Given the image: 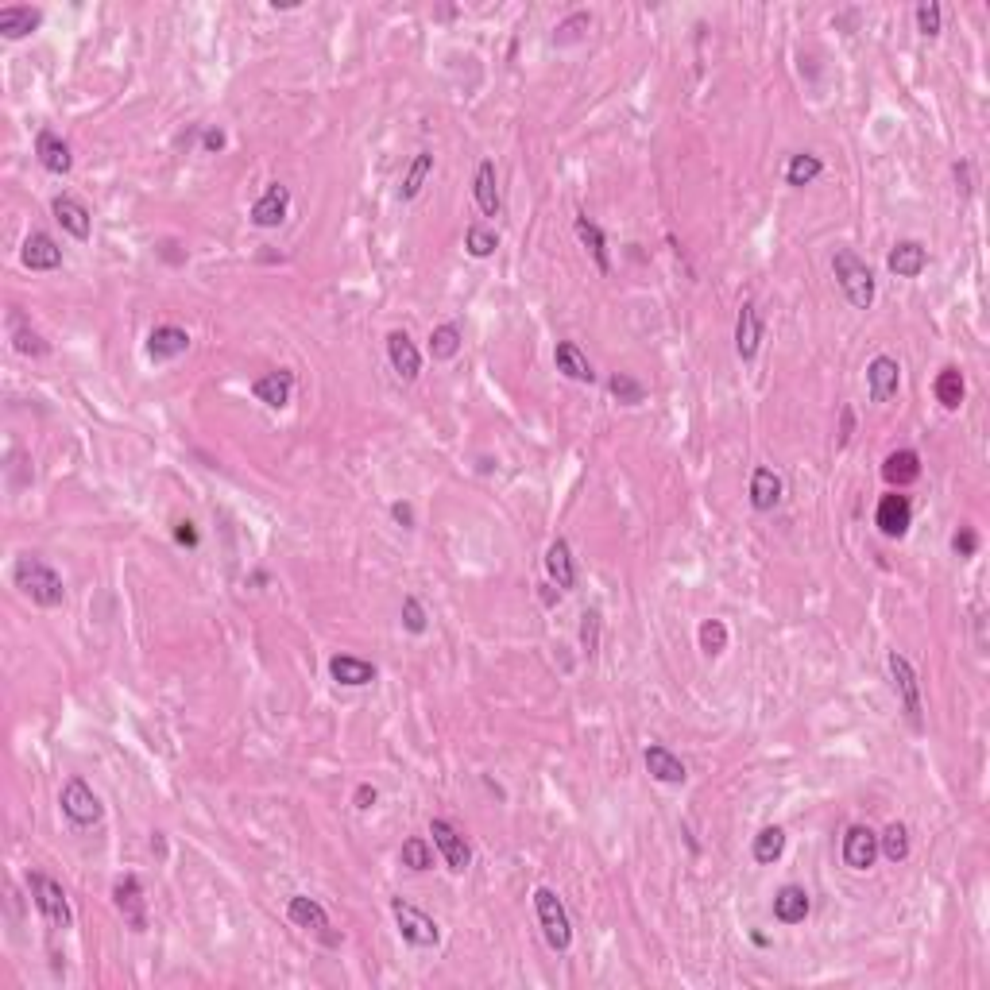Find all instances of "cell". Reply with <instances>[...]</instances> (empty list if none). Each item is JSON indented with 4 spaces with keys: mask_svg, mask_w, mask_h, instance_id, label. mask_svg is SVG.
<instances>
[{
    "mask_svg": "<svg viewBox=\"0 0 990 990\" xmlns=\"http://www.w3.org/2000/svg\"><path fill=\"white\" fill-rule=\"evenodd\" d=\"M546 573H550V581L557 588H573L577 584V561H573V550H569V542L565 538H554L550 542V550H546Z\"/></svg>",
    "mask_w": 990,
    "mask_h": 990,
    "instance_id": "31",
    "label": "cell"
},
{
    "mask_svg": "<svg viewBox=\"0 0 990 990\" xmlns=\"http://www.w3.org/2000/svg\"><path fill=\"white\" fill-rule=\"evenodd\" d=\"M554 364H557V372L565 379H573V383H592V379H596V372H592V364H588V356L581 352L577 341H557Z\"/></svg>",
    "mask_w": 990,
    "mask_h": 990,
    "instance_id": "29",
    "label": "cell"
},
{
    "mask_svg": "<svg viewBox=\"0 0 990 990\" xmlns=\"http://www.w3.org/2000/svg\"><path fill=\"white\" fill-rule=\"evenodd\" d=\"M43 24V12L31 8V4H8L0 8V35L4 39H28L31 31H39Z\"/></svg>",
    "mask_w": 990,
    "mask_h": 990,
    "instance_id": "27",
    "label": "cell"
},
{
    "mask_svg": "<svg viewBox=\"0 0 990 990\" xmlns=\"http://www.w3.org/2000/svg\"><path fill=\"white\" fill-rule=\"evenodd\" d=\"M403 627H407L410 635H426L430 631V615H426L418 596H403Z\"/></svg>",
    "mask_w": 990,
    "mask_h": 990,
    "instance_id": "45",
    "label": "cell"
},
{
    "mask_svg": "<svg viewBox=\"0 0 990 990\" xmlns=\"http://www.w3.org/2000/svg\"><path fill=\"white\" fill-rule=\"evenodd\" d=\"M175 542H178V546H190V550H194V546L202 542V538H198V530H194V523H190V519L175 526Z\"/></svg>",
    "mask_w": 990,
    "mask_h": 990,
    "instance_id": "52",
    "label": "cell"
},
{
    "mask_svg": "<svg viewBox=\"0 0 990 990\" xmlns=\"http://www.w3.org/2000/svg\"><path fill=\"white\" fill-rule=\"evenodd\" d=\"M391 913H395L399 936L407 944H414V948H437L441 944V925H437L430 913H422L418 905L403 902V898H391Z\"/></svg>",
    "mask_w": 990,
    "mask_h": 990,
    "instance_id": "5",
    "label": "cell"
},
{
    "mask_svg": "<svg viewBox=\"0 0 990 990\" xmlns=\"http://www.w3.org/2000/svg\"><path fill=\"white\" fill-rule=\"evenodd\" d=\"M534 913H538V925H542L546 944L554 952H569V944H573V921H569L565 902L557 898L550 886H538L534 890Z\"/></svg>",
    "mask_w": 990,
    "mask_h": 990,
    "instance_id": "3",
    "label": "cell"
},
{
    "mask_svg": "<svg viewBox=\"0 0 990 990\" xmlns=\"http://www.w3.org/2000/svg\"><path fill=\"white\" fill-rule=\"evenodd\" d=\"M20 260H24V267H28V271H55V267H62L59 240H55L51 233H31L28 240H24V252H20Z\"/></svg>",
    "mask_w": 990,
    "mask_h": 990,
    "instance_id": "23",
    "label": "cell"
},
{
    "mask_svg": "<svg viewBox=\"0 0 990 990\" xmlns=\"http://www.w3.org/2000/svg\"><path fill=\"white\" fill-rule=\"evenodd\" d=\"M461 345H465L461 325L445 321V325H434V329H430V356H434V360H453V356L461 352Z\"/></svg>",
    "mask_w": 990,
    "mask_h": 990,
    "instance_id": "36",
    "label": "cell"
},
{
    "mask_svg": "<svg viewBox=\"0 0 990 990\" xmlns=\"http://www.w3.org/2000/svg\"><path fill=\"white\" fill-rule=\"evenodd\" d=\"M430 836H434V847L441 851L445 867H449L453 874H465L468 867H472V847H468V840L461 836V828H457V824H449V820L434 816V820H430Z\"/></svg>",
    "mask_w": 990,
    "mask_h": 990,
    "instance_id": "8",
    "label": "cell"
},
{
    "mask_svg": "<svg viewBox=\"0 0 990 990\" xmlns=\"http://www.w3.org/2000/svg\"><path fill=\"white\" fill-rule=\"evenodd\" d=\"M762 345V314H758V302H743L739 306V318H735V356L743 364H751Z\"/></svg>",
    "mask_w": 990,
    "mask_h": 990,
    "instance_id": "16",
    "label": "cell"
},
{
    "mask_svg": "<svg viewBox=\"0 0 990 990\" xmlns=\"http://www.w3.org/2000/svg\"><path fill=\"white\" fill-rule=\"evenodd\" d=\"M51 213H55V221L62 225V233H70L74 240H82L86 244L89 233H93V217H89V205L82 198H74V194H59L55 202H51Z\"/></svg>",
    "mask_w": 990,
    "mask_h": 990,
    "instance_id": "18",
    "label": "cell"
},
{
    "mask_svg": "<svg viewBox=\"0 0 990 990\" xmlns=\"http://www.w3.org/2000/svg\"><path fill=\"white\" fill-rule=\"evenodd\" d=\"M229 144V136H225V128H217V124H209L202 132V151L205 155H217V151H225Z\"/></svg>",
    "mask_w": 990,
    "mask_h": 990,
    "instance_id": "49",
    "label": "cell"
},
{
    "mask_svg": "<svg viewBox=\"0 0 990 990\" xmlns=\"http://www.w3.org/2000/svg\"><path fill=\"white\" fill-rule=\"evenodd\" d=\"M832 275H836L840 291H844V298L855 306V310H871L878 287H874V271L867 267V260H859L851 248H836V256H832Z\"/></svg>",
    "mask_w": 990,
    "mask_h": 990,
    "instance_id": "2",
    "label": "cell"
},
{
    "mask_svg": "<svg viewBox=\"0 0 990 990\" xmlns=\"http://www.w3.org/2000/svg\"><path fill=\"white\" fill-rule=\"evenodd\" d=\"M391 519L403 526V530H414V507H410L407 499H399V503H391Z\"/></svg>",
    "mask_w": 990,
    "mask_h": 990,
    "instance_id": "51",
    "label": "cell"
},
{
    "mask_svg": "<svg viewBox=\"0 0 990 990\" xmlns=\"http://www.w3.org/2000/svg\"><path fill=\"white\" fill-rule=\"evenodd\" d=\"M186 349H190V333H186L182 325H155L151 337H147V356H151L155 364L178 360Z\"/></svg>",
    "mask_w": 990,
    "mask_h": 990,
    "instance_id": "21",
    "label": "cell"
},
{
    "mask_svg": "<svg viewBox=\"0 0 990 990\" xmlns=\"http://www.w3.org/2000/svg\"><path fill=\"white\" fill-rule=\"evenodd\" d=\"M886 267H890L898 279H917V275L929 267V248H925L921 240H902V244L890 248Z\"/></svg>",
    "mask_w": 990,
    "mask_h": 990,
    "instance_id": "24",
    "label": "cell"
},
{
    "mask_svg": "<svg viewBox=\"0 0 990 990\" xmlns=\"http://www.w3.org/2000/svg\"><path fill=\"white\" fill-rule=\"evenodd\" d=\"M921 476V457L913 453V449H898V453H890L886 461H882V480L890 484V488H905V484H913Z\"/></svg>",
    "mask_w": 990,
    "mask_h": 990,
    "instance_id": "32",
    "label": "cell"
},
{
    "mask_svg": "<svg viewBox=\"0 0 990 990\" xmlns=\"http://www.w3.org/2000/svg\"><path fill=\"white\" fill-rule=\"evenodd\" d=\"M28 890H31V902H35V909L43 913V921H47L51 929L66 932L70 925H74V913H70V902H66V890H62L55 878L31 871L28 874Z\"/></svg>",
    "mask_w": 990,
    "mask_h": 990,
    "instance_id": "4",
    "label": "cell"
},
{
    "mask_svg": "<svg viewBox=\"0 0 990 990\" xmlns=\"http://www.w3.org/2000/svg\"><path fill=\"white\" fill-rule=\"evenodd\" d=\"M35 159H39L43 171H51V175H70V171H74L70 144L62 140L59 132H51V128H43V132L35 136Z\"/></svg>",
    "mask_w": 990,
    "mask_h": 990,
    "instance_id": "19",
    "label": "cell"
},
{
    "mask_svg": "<svg viewBox=\"0 0 990 990\" xmlns=\"http://www.w3.org/2000/svg\"><path fill=\"white\" fill-rule=\"evenodd\" d=\"M12 584L28 596L31 604L39 608H62L66 604V584L55 573L51 561H43L39 554H20L12 565Z\"/></svg>",
    "mask_w": 990,
    "mask_h": 990,
    "instance_id": "1",
    "label": "cell"
},
{
    "mask_svg": "<svg viewBox=\"0 0 990 990\" xmlns=\"http://www.w3.org/2000/svg\"><path fill=\"white\" fill-rule=\"evenodd\" d=\"M577 240L588 248V256L596 263L600 275H612V252H608V236L596 221H588V213H577Z\"/></svg>",
    "mask_w": 990,
    "mask_h": 990,
    "instance_id": "26",
    "label": "cell"
},
{
    "mask_svg": "<svg viewBox=\"0 0 990 990\" xmlns=\"http://www.w3.org/2000/svg\"><path fill=\"white\" fill-rule=\"evenodd\" d=\"M608 391H612L623 407H639V403H646V387H642L635 376H627V372H615V376L608 379Z\"/></svg>",
    "mask_w": 990,
    "mask_h": 990,
    "instance_id": "43",
    "label": "cell"
},
{
    "mask_svg": "<svg viewBox=\"0 0 990 990\" xmlns=\"http://www.w3.org/2000/svg\"><path fill=\"white\" fill-rule=\"evenodd\" d=\"M642 762H646V774L654 782H662V786H685L689 782V766L673 755L670 747H662V743H650L642 751Z\"/></svg>",
    "mask_w": 990,
    "mask_h": 990,
    "instance_id": "12",
    "label": "cell"
},
{
    "mask_svg": "<svg viewBox=\"0 0 990 990\" xmlns=\"http://www.w3.org/2000/svg\"><path fill=\"white\" fill-rule=\"evenodd\" d=\"M782 851H786V832L778 824H766L755 836V844H751V855H755L758 867H774L782 859Z\"/></svg>",
    "mask_w": 990,
    "mask_h": 990,
    "instance_id": "34",
    "label": "cell"
},
{
    "mask_svg": "<svg viewBox=\"0 0 990 990\" xmlns=\"http://www.w3.org/2000/svg\"><path fill=\"white\" fill-rule=\"evenodd\" d=\"M902 387V364L894 356H874L867 364V391H871V403H890Z\"/></svg>",
    "mask_w": 990,
    "mask_h": 990,
    "instance_id": "17",
    "label": "cell"
},
{
    "mask_svg": "<svg viewBox=\"0 0 990 990\" xmlns=\"http://www.w3.org/2000/svg\"><path fill=\"white\" fill-rule=\"evenodd\" d=\"M697 642L708 658H720L728 650V623L724 619H704L697 631Z\"/></svg>",
    "mask_w": 990,
    "mask_h": 990,
    "instance_id": "41",
    "label": "cell"
},
{
    "mask_svg": "<svg viewBox=\"0 0 990 990\" xmlns=\"http://www.w3.org/2000/svg\"><path fill=\"white\" fill-rule=\"evenodd\" d=\"M472 194H476V205L484 217H499L503 213V198H499V175H495V163L484 159L476 167V182H472Z\"/></svg>",
    "mask_w": 990,
    "mask_h": 990,
    "instance_id": "28",
    "label": "cell"
},
{
    "mask_svg": "<svg viewBox=\"0 0 990 990\" xmlns=\"http://www.w3.org/2000/svg\"><path fill=\"white\" fill-rule=\"evenodd\" d=\"M329 677L345 689H364L379 677V670L368 658H356V654H333L329 658Z\"/></svg>",
    "mask_w": 990,
    "mask_h": 990,
    "instance_id": "20",
    "label": "cell"
},
{
    "mask_svg": "<svg viewBox=\"0 0 990 990\" xmlns=\"http://www.w3.org/2000/svg\"><path fill=\"white\" fill-rule=\"evenodd\" d=\"M465 248H468V256H476V260H488L495 248H499V233H495L492 225H468Z\"/></svg>",
    "mask_w": 990,
    "mask_h": 990,
    "instance_id": "42",
    "label": "cell"
},
{
    "mask_svg": "<svg viewBox=\"0 0 990 990\" xmlns=\"http://www.w3.org/2000/svg\"><path fill=\"white\" fill-rule=\"evenodd\" d=\"M917 31H921L925 39H936V35L944 31V8H940L936 0L917 4Z\"/></svg>",
    "mask_w": 990,
    "mask_h": 990,
    "instance_id": "44",
    "label": "cell"
},
{
    "mask_svg": "<svg viewBox=\"0 0 990 990\" xmlns=\"http://www.w3.org/2000/svg\"><path fill=\"white\" fill-rule=\"evenodd\" d=\"M592 28V16L588 12H573L565 24H557V43H573V39H581V31H588Z\"/></svg>",
    "mask_w": 990,
    "mask_h": 990,
    "instance_id": "46",
    "label": "cell"
},
{
    "mask_svg": "<svg viewBox=\"0 0 990 990\" xmlns=\"http://www.w3.org/2000/svg\"><path fill=\"white\" fill-rule=\"evenodd\" d=\"M809 890L805 886H797V882H786L778 894H774V921L778 925H801L805 917H809Z\"/></svg>",
    "mask_w": 990,
    "mask_h": 990,
    "instance_id": "25",
    "label": "cell"
},
{
    "mask_svg": "<svg viewBox=\"0 0 990 990\" xmlns=\"http://www.w3.org/2000/svg\"><path fill=\"white\" fill-rule=\"evenodd\" d=\"M252 395L260 399L263 407L283 410L287 403H291V395H294V372H287V368H279V372H263V376L252 383Z\"/></svg>",
    "mask_w": 990,
    "mask_h": 990,
    "instance_id": "22",
    "label": "cell"
},
{
    "mask_svg": "<svg viewBox=\"0 0 990 990\" xmlns=\"http://www.w3.org/2000/svg\"><path fill=\"white\" fill-rule=\"evenodd\" d=\"M886 670H890V681H894V693L902 700L905 720L913 728H921V681H917V670L909 666V658H902L898 650L886 658Z\"/></svg>",
    "mask_w": 990,
    "mask_h": 990,
    "instance_id": "7",
    "label": "cell"
},
{
    "mask_svg": "<svg viewBox=\"0 0 990 990\" xmlns=\"http://www.w3.org/2000/svg\"><path fill=\"white\" fill-rule=\"evenodd\" d=\"M851 434H855V410L844 407V410H840V445H847V441H851Z\"/></svg>",
    "mask_w": 990,
    "mask_h": 990,
    "instance_id": "53",
    "label": "cell"
},
{
    "mask_svg": "<svg viewBox=\"0 0 990 990\" xmlns=\"http://www.w3.org/2000/svg\"><path fill=\"white\" fill-rule=\"evenodd\" d=\"M387 360H391L395 376L407 379V383H414V379L422 376V352L410 341L407 329H391L387 333Z\"/></svg>",
    "mask_w": 990,
    "mask_h": 990,
    "instance_id": "14",
    "label": "cell"
},
{
    "mask_svg": "<svg viewBox=\"0 0 990 990\" xmlns=\"http://www.w3.org/2000/svg\"><path fill=\"white\" fill-rule=\"evenodd\" d=\"M376 801H379V789L376 786H356V793H352V805L360 809V813H368V809H376Z\"/></svg>",
    "mask_w": 990,
    "mask_h": 990,
    "instance_id": "50",
    "label": "cell"
},
{
    "mask_svg": "<svg viewBox=\"0 0 990 990\" xmlns=\"http://www.w3.org/2000/svg\"><path fill=\"white\" fill-rule=\"evenodd\" d=\"M878 855H886L890 863H905L909 859V828L902 820L886 824V832L878 836Z\"/></svg>",
    "mask_w": 990,
    "mask_h": 990,
    "instance_id": "38",
    "label": "cell"
},
{
    "mask_svg": "<svg viewBox=\"0 0 990 990\" xmlns=\"http://www.w3.org/2000/svg\"><path fill=\"white\" fill-rule=\"evenodd\" d=\"M8 333H12V349L20 352V356H47L51 352V345L31 329L28 321L20 318V310L8 314Z\"/></svg>",
    "mask_w": 990,
    "mask_h": 990,
    "instance_id": "33",
    "label": "cell"
},
{
    "mask_svg": "<svg viewBox=\"0 0 990 990\" xmlns=\"http://www.w3.org/2000/svg\"><path fill=\"white\" fill-rule=\"evenodd\" d=\"M778 503H782V476L766 465L755 468V472H751V507L766 515V511H774Z\"/></svg>",
    "mask_w": 990,
    "mask_h": 990,
    "instance_id": "30",
    "label": "cell"
},
{
    "mask_svg": "<svg viewBox=\"0 0 990 990\" xmlns=\"http://www.w3.org/2000/svg\"><path fill=\"white\" fill-rule=\"evenodd\" d=\"M932 391H936V403L944 410H960L963 407V376L960 368H940V376L932 383Z\"/></svg>",
    "mask_w": 990,
    "mask_h": 990,
    "instance_id": "37",
    "label": "cell"
},
{
    "mask_svg": "<svg viewBox=\"0 0 990 990\" xmlns=\"http://www.w3.org/2000/svg\"><path fill=\"white\" fill-rule=\"evenodd\" d=\"M874 523L878 530L886 534V538H905V530L913 526V503H909V495H882L878 499V511H874Z\"/></svg>",
    "mask_w": 990,
    "mask_h": 990,
    "instance_id": "15",
    "label": "cell"
},
{
    "mask_svg": "<svg viewBox=\"0 0 990 990\" xmlns=\"http://www.w3.org/2000/svg\"><path fill=\"white\" fill-rule=\"evenodd\" d=\"M844 863L851 871H871L878 863V832L871 824H851L844 832V847H840Z\"/></svg>",
    "mask_w": 990,
    "mask_h": 990,
    "instance_id": "10",
    "label": "cell"
},
{
    "mask_svg": "<svg viewBox=\"0 0 990 990\" xmlns=\"http://www.w3.org/2000/svg\"><path fill=\"white\" fill-rule=\"evenodd\" d=\"M820 175H824V159H820V155H809V151L793 155L786 167V182L789 186H797V190L809 186V182H816Z\"/></svg>",
    "mask_w": 990,
    "mask_h": 990,
    "instance_id": "39",
    "label": "cell"
},
{
    "mask_svg": "<svg viewBox=\"0 0 990 990\" xmlns=\"http://www.w3.org/2000/svg\"><path fill=\"white\" fill-rule=\"evenodd\" d=\"M952 554L956 557L979 554V530H975V526H960V530L952 534Z\"/></svg>",
    "mask_w": 990,
    "mask_h": 990,
    "instance_id": "47",
    "label": "cell"
},
{
    "mask_svg": "<svg viewBox=\"0 0 990 990\" xmlns=\"http://www.w3.org/2000/svg\"><path fill=\"white\" fill-rule=\"evenodd\" d=\"M113 905L124 917V925L132 932H147V898H144V882L136 874H124L113 886Z\"/></svg>",
    "mask_w": 990,
    "mask_h": 990,
    "instance_id": "9",
    "label": "cell"
},
{
    "mask_svg": "<svg viewBox=\"0 0 990 990\" xmlns=\"http://www.w3.org/2000/svg\"><path fill=\"white\" fill-rule=\"evenodd\" d=\"M430 175H434V151H418L414 163L407 167V175H403L399 198H403V202H414V198L422 194V186H426V178Z\"/></svg>",
    "mask_w": 990,
    "mask_h": 990,
    "instance_id": "35",
    "label": "cell"
},
{
    "mask_svg": "<svg viewBox=\"0 0 990 990\" xmlns=\"http://www.w3.org/2000/svg\"><path fill=\"white\" fill-rule=\"evenodd\" d=\"M287 917H291V925L314 932V936H321L325 944H337V936L329 932V913H325V905H321L318 898L294 894L291 902H287Z\"/></svg>",
    "mask_w": 990,
    "mask_h": 990,
    "instance_id": "13",
    "label": "cell"
},
{
    "mask_svg": "<svg viewBox=\"0 0 990 990\" xmlns=\"http://www.w3.org/2000/svg\"><path fill=\"white\" fill-rule=\"evenodd\" d=\"M581 642H584V654L592 658V654H596V646H600V612H596V608H592V612H584Z\"/></svg>",
    "mask_w": 990,
    "mask_h": 990,
    "instance_id": "48",
    "label": "cell"
},
{
    "mask_svg": "<svg viewBox=\"0 0 990 990\" xmlns=\"http://www.w3.org/2000/svg\"><path fill=\"white\" fill-rule=\"evenodd\" d=\"M399 863L407 867V871L422 874L434 867V844L430 840H422V836H410L407 844L399 847Z\"/></svg>",
    "mask_w": 990,
    "mask_h": 990,
    "instance_id": "40",
    "label": "cell"
},
{
    "mask_svg": "<svg viewBox=\"0 0 990 990\" xmlns=\"http://www.w3.org/2000/svg\"><path fill=\"white\" fill-rule=\"evenodd\" d=\"M59 805L74 828H93V824H101V816H105V805H101V797L86 786V778H70L59 793Z\"/></svg>",
    "mask_w": 990,
    "mask_h": 990,
    "instance_id": "6",
    "label": "cell"
},
{
    "mask_svg": "<svg viewBox=\"0 0 990 990\" xmlns=\"http://www.w3.org/2000/svg\"><path fill=\"white\" fill-rule=\"evenodd\" d=\"M287 213H291V190L283 182H267V190L256 198L248 217H252L256 229H279L287 221Z\"/></svg>",
    "mask_w": 990,
    "mask_h": 990,
    "instance_id": "11",
    "label": "cell"
}]
</instances>
